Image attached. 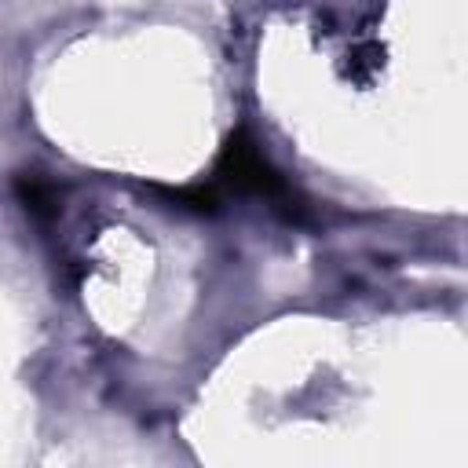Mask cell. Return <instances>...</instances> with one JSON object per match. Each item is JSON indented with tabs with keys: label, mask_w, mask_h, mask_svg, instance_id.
<instances>
[{
	"label": "cell",
	"mask_w": 468,
	"mask_h": 468,
	"mask_svg": "<svg viewBox=\"0 0 468 468\" xmlns=\"http://www.w3.org/2000/svg\"><path fill=\"white\" fill-rule=\"evenodd\" d=\"M347 58H351V62H347V77H351V80H369V77L380 69L384 51H380V44H358Z\"/></svg>",
	"instance_id": "cell-4"
},
{
	"label": "cell",
	"mask_w": 468,
	"mask_h": 468,
	"mask_svg": "<svg viewBox=\"0 0 468 468\" xmlns=\"http://www.w3.org/2000/svg\"><path fill=\"white\" fill-rule=\"evenodd\" d=\"M216 176L223 186L238 190V194H256V197H267L274 201V208H282L289 219H303V205L296 197V190L285 183V176L260 154L256 139L238 128L227 135V143L219 146V157H216Z\"/></svg>",
	"instance_id": "cell-1"
},
{
	"label": "cell",
	"mask_w": 468,
	"mask_h": 468,
	"mask_svg": "<svg viewBox=\"0 0 468 468\" xmlns=\"http://www.w3.org/2000/svg\"><path fill=\"white\" fill-rule=\"evenodd\" d=\"M157 194H165L168 201H176V208H186V212H197V216H212L216 212V205H219V197H216V190L212 186H172V190H157Z\"/></svg>",
	"instance_id": "cell-3"
},
{
	"label": "cell",
	"mask_w": 468,
	"mask_h": 468,
	"mask_svg": "<svg viewBox=\"0 0 468 468\" xmlns=\"http://www.w3.org/2000/svg\"><path fill=\"white\" fill-rule=\"evenodd\" d=\"M15 194H18V201L26 205V212L37 216V219H55L58 208H62L58 186H55L48 176H40V172H22V176L15 179Z\"/></svg>",
	"instance_id": "cell-2"
}]
</instances>
